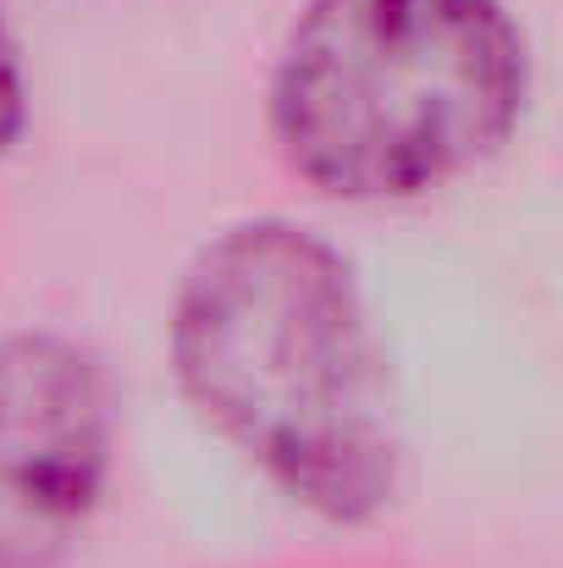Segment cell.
I'll return each instance as SVG.
<instances>
[{"label": "cell", "mask_w": 563, "mask_h": 568, "mask_svg": "<svg viewBox=\"0 0 563 568\" xmlns=\"http://www.w3.org/2000/svg\"><path fill=\"white\" fill-rule=\"evenodd\" d=\"M188 403L293 503L375 519L398 491V414L349 260L293 221H243L199 248L172 304Z\"/></svg>", "instance_id": "obj_1"}, {"label": "cell", "mask_w": 563, "mask_h": 568, "mask_svg": "<svg viewBox=\"0 0 563 568\" xmlns=\"http://www.w3.org/2000/svg\"><path fill=\"white\" fill-rule=\"evenodd\" d=\"M525 105L497 0H310L271 72V144L332 199H414L486 161Z\"/></svg>", "instance_id": "obj_2"}, {"label": "cell", "mask_w": 563, "mask_h": 568, "mask_svg": "<svg viewBox=\"0 0 563 568\" xmlns=\"http://www.w3.org/2000/svg\"><path fill=\"white\" fill-rule=\"evenodd\" d=\"M117 453L105 365L61 332L0 337V568H56L100 514Z\"/></svg>", "instance_id": "obj_3"}, {"label": "cell", "mask_w": 563, "mask_h": 568, "mask_svg": "<svg viewBox=\"0 0 563 568\" xmlns=\"http://www.w3.org/2000/svg\"><path fill=\"white\" fill-rule=\"evenodd\" d=\"M28 128V83H22V67H17V44L0 22V155L22 139Z\"/></svg>", "instance_id": "obj_4"}]
</instances>
